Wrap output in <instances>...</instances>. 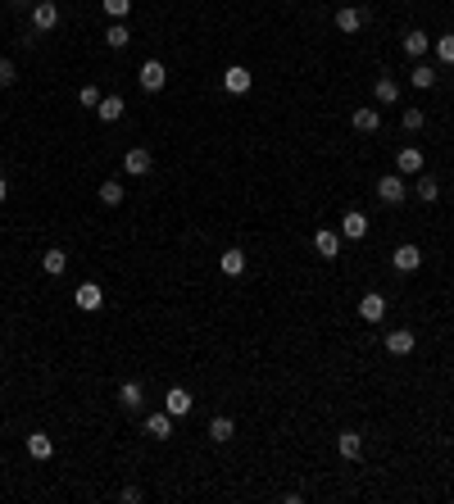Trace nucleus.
<instances>
[{
  "label": "nucleus",
  "mask_w": 454,
  "mask_h": 504,
  "mask_svg": "<svg viewBox=\"0 0 454 504\" xmlns=\"http://www.w3.org/2000/svg\"><path fill=\"white\" fill-rule=\"evenodd\" d=\"M41 268H46V277H64L69 255H64V250H46V255H41Z\"/></svg>",
  "instance_id": "obj_20"
},
{
  "label": "nucleus",
  "mask_w": 454,
  "mask_h": 504,
  "mask_svg": "<svg viewBox=\"0 0 454 504\" xmlns=\"http://www.w3.org/2000/svg\"><path fill=\"white\" fill-rule=\"evenodd\" d=\"M123 168H128L132 178H146V173L154 168V154L146 150V145H132V150L123 154Z\"/></svg>",
  "instance_id": "obj_4"
},
{
  "label": "nucleus",
  "mask_w": 454,
  "mask_h": 504,
  "mask_svg": "<svg viewBox=\"0 0 454 504\" xmlns=\"http://www.w3.org/2000/svg\"><path fill=\"white\" fill-rule=\"evenodd\" d=\"M400 123H404V132H418L422 123H427V114H422V110H404V114H400Z\"/></svg>",
  "instance_id": "obj_31"
},
{
  "label": "nucleus",
  "mask_w": 454,
  "mask_h": 504,
  "mask_svg": "<svg viewBox=\"0 0 454 504\" xmlns=\"http://www.w3.org/2000/svg\"><path fill=\"white\" fill-rule=\"evenodd\" d=\"M14 77H18V73H14V64H9V60H0V86H9Z\"/></svg>",
  "instance_id": "obj_35"
},
{
  "label": "nucleus",
  "mask_w": 454,
  "mask_h": 504,
  "mask_svg": "<svg viewBox=\"0 0 454 504\" xmlns=\"http://www.w3.org/2000/svg\"><path fill=\"white\" fill-rule=\"evenodd\" d=\"M141 400H146L141 382H123L119 386V404H123V409H141Z\"/></svg>",
  "instance_id": "obj_21"
},
{
  "label": "nucleus",
  "mask_w": 454,
  "mask_h": 504,
  "mask_svg": "<svg viewBox=\"0 0 454 504\" xmlns=\"http://www.w3.org/2000/svg\"><path fill=\"white\" fill-rule=\"evenodd\" d=\"M132 41V32L123 23H109V32H105V46H109V51H123V46Z\"/></svg>",
  "instance_id": "obj_28"
},
{
  "label": "nucleus",
  "mask_w": 454,
  "mask_h": 504,
  "mask_svg": "<svg viewBox=\"0 0 454 504\" xmlns=\"http://www.w3.org/2000/svg\"><path fill=\"white\" fill-rule=\"evenodd\" d=\"M250 86H255V77H250V69H241V64H232V69L223 73V91L227 95H246Z\"/></svg>",
  "instance_id": "obj_7"
},
{
  "label": "nucleus",
  "mask_w": 454,
  "mask_h": 504,
  "mask_svg": "<svg viewBox=\"0 0 454 504\" xmlns=\"http://www.w3.org/2000/svg\"><path fill=\"white\" fill-rule=\"evenodd\" d=\"M27 454H32V459H51V454H55V441H51L46 432H32V436H27Z\"/></svg>",
  "instance_id": "obj_19"
},
{
  "label": "nucleus",
  "mask_w": 454,
  "mask_h": 504,
  "mask_svg": "<svg viewBox=\"0 0 454 504\" xmlns=\"http://www.w3.org/2000/svg\"><path fill=\"white\" fill-rule=\"evenodd\" d=\"M404 196H409V182H404L400 173H386V178H378V200H382V205H400Z\"/></svg>",
  "instance_id": "obj_1"
},
{
  "label": "nucleus",
  "mask_w": 454,
  "mask_h": 504,
  "mask_svg": "<svg viewBox=\"0 0 454 504\" xmlns=\"http://www.w3.org/2000/svg\"><path fill=\"white\" fill-rule=\"evenodd\" d=\"M341 237H350V241L368 237V214H359V209H350V214L341 218Z\"/></svg>",
  "instance_id": "obj_13"
},
{
  "label": "nucleus",
  "mask_w": 454,
  "mask_h": 504,
  "mask_svg": "<svg viewBox=\"0 0 454 504\" xmlns=\"http://www.w3.org/2000/svg\"><path fill=\"white\" fill-rule=\"evenodd\" d=\"M5 196H9V178L0 173V205H5Z\"/></svg>",
  "instance_id": "obj_36"
},
{
  "label": "nucleus",
  "mask_w": 454,
  "mask_h": 504,
  "mask_svg": "<svg viewBox=\"0 0 454 504\" xmlns=\"http://www.w3.org/2000/svg\"><path fill=\"white\" fill-rule=\"evenodd\" d=\"M123 110H128V105H123V95H105V100L95 105L100 123H119V119H123Z\"/></svg>",
  "instance_id": "obj_17"
},
{
  "label": "nucleus",
  "mask_w": 454,
  "mask_h": 504,
  "mask_svg": "<svg viewBox=\"0 0 454 504\" xmlns=\"http://www.w3.org/2000/svg\"><path fill=\"white\" fill-rule=\"evenodd\" d=\"M373 95H378V105H395L400 100V82H395L391 73H382L378 82H373Z\"/></svg>",
  "instance_id": "obj_14"
},
{
  "label": "nucleus",
  "mask_w": 454,
  "mask_h": 504,
  "mask_svg": "<svg viewBox=\"0 0 454 504\" xmlns=\"http://www.w3.org/2000/svg\"><path fill=\"white\" fill-rule=\"evenodd\" d=\"M77 100H82V110H95V105H100L105 95L95 91V86H82V91H77Z\"/></svg>",
  "instance_id": "obj_33"
},
{
  "label": "nucleus",
  "mask_w": 454,
  "mask_h": 504,
  "mask_svg": "<svg viewBox=\"0 0 454 504\" xmlns=\"http://www.w3.org/2000/svg\"><path fill=\"white\" fill-rule=\"evenodd\" d=\"M232 436H236V423L232 418H223V413H218L214 423H209V441H218V445H227Z\"/></svg>",
  "instance_id": "obj_24"
},
{
  "label": "nucleus",
  "mask_w": 454,
  "mask_h": 504,
  "mask_svg": "<svg viewBox=\"0 0 454 504\" xmlns=\"http://www.w3.org/2000/svg\"><path fill=\"white\" fill-rule=\"evenodd\" d=\"M137 82H141V91H163V82H168V69H163V64L159 60H146V64H141V69H137Z\"/></svg>",
  "instance_id": "obj_2"
},
{
  "label": "nucleus",
  "mask_w": 454,
  "mask_h": 504,
  "mask_svg": "<svg viewBox=\"0 0 454 504\" xmlns=\"http://www.w3.org/2000/svg\"><path fill=\"white\" fill-rule=\"evenodd\" d=\"M32 27L36 32H55V27H60V5H55V0H36L32 5Z\"/></svg>",
  "instance_id": "obj_3"
},
{
  "label": "nucleus",
  "mask_w": 454,
  "mask_h": 504,
  "mask_svg": "<svg viewBox=\"0 0 454 504\" xmlns=\"http://www.w3.org/2000/svg\"><path fill=\"white\" fill-rule=\"evenodd\" d=\"M359 318H363V323H373V327L386 318V296H382V291H368V296L359 300Z\"/></svg>",
  "instance_id": "obj_6"
},
{
  "label": "nucleus",
  "mask_w": 454,
  "mask_h": 504,
  "mask_svg": "<svg viewBox=\"0 0 454 504\" xmlns=\"http://www.w3.org/2000/svg\"><path fill=\"white\" fill-rule=\"evenodd\" d=\"M218 268H223V277H241L246 273V255H241V250H227V255H218Z\"/></svg>",
  "instance_id": "obj_23"
},
{
  "label": "nucleus",
  "mask_w": 454,
  "mask_h": 504,
  "mask_svg": "<svg viewBox=\"0 0 454 504\" xmlns=\"http://www.w3.org/2000/svg\"><path fill=\"white\" fill-rule=\"evenodd\" d=\"M409 82L418 86V91H427V86H436V69H432V64H413Z\"/></svg>",
  "instance_id": "obj_27"
},
{
  "label": "nucleus",
  "mask_w": 454,
  "mask_h": 504,
  "mask_svg": "<svg viewBox=\"0 0 454 504\" xmlns=\"http://www.w3.org/2000/svg\"><path fill=\"white\" fill-rule=\"evenodd\" d=\"M191 404H196V400H191V391H187V386H173V391L163 395V409H168L173 418H187V413H191Z\"/></svg>",
  "instance_id": "obj_9"
},
{
  "label": "nucleus",
  "mask_w": 454,
  "mask_h": 504,
  "mask_svg": "<svg viewBox=\"0 0 454 504\" xmlns=\"http://www.w3.org/2000/svg\"><path fill=\"white\" fill-rule=\"evenodd\" d=\"M413 345H418V336H413L409 327H395V332L386 336V350H391L395 359H404V354H413Z\"/></svg>",
  "instance_id": "obj_8"
},
{
  "label": "nucleus",
  "mask_w": 454,
  "mask_h": 504,
  "mask_svg": "<svg viewBox=\"0 0 454 504\" xmlns=\"http://www.w3.org/2000/svg\"><path fill=\"white\" fill-rule=\"evenodd\" d=\"M336 27H341V32H359V27H363V14H359L354 5H341V9H336Z\"/></svg>",
  "instance_id": "obj_18"
},
{
  "label": "nucleus",
  "mask_w": 454,
  "mask_h": 504,
  "mask_svg": "<svg viewBox=\"0 0 454 504\" xmlns=\"http://www.w3.org/2000/svg\"><path fill=\"white\" fill-rule=\"evenodd\" d=\"M391 268H395V273H413V268H422V250L418 246H400L391 255Z\"/></svg>",
  "instance_id": "obj_10"
},
{
  "label": "nucleus",
  "mask_w": 454,
  "mask_h": 504,
  "mask_svg": "<svg viewBox=\"0 0 454 504\" xmlns=\"http://www.w3.org/2000/svg\"><path fill=\"white\" fill-rule=\"evenodd\" d=\"M395 168H400V178H418V173H422V150L404 145V150L395 154Z\"/></svg>",
  "instance_id": "obj_11"
},
{
  "label": "nucleus",
  "mask_w": 454,
  "mask_h": 504,
  "mask_svg": "<svg viewBox=\"0 0 454 504\" xmlns=\"http://www.w3.org/2000/svg\"><path fill=\"white\" fill-rule=\"evenodd\" d=\"M9 5H14V9H32L36 0H9Z\"/></svg>",
  "instance_id": "obj_37"
},
{
  "label": "nucleus",
  "mask_w": 454,
  "mask_h": 504,
  "mask_svg": "<svg viewBox=\"0 0 454 504\" xmlns=\"http://www.w3.org/2000/svg\"><path fill=\"white\" fill-rule=\"evenodd\" d=\"M73 305L82 309V314H91V309H100L105 305V291H100V282H82L73 291Z\"/></svg>",
  "instance_id": "obj_5"
},
{
  "label": "nucleus",
  "mask_w": 454,
  "mask_h": 504,
  "mask_svg": "<svg viewBox=\"0 0 454 504\" xmlns=\"http://www.w3.org/2000/svg\"><path fill=\"white\" fill-rule=\"evenodd\" d=\"M146 436H154V441H168L173 436V413L163 409V413H150L146 418Z\"/></svg>",
  "instance_id": "obj_15"
},
{
  "label": "nucleus",
  "mask_w": 454,
  "mask_h": 504,
  "mask_svg": "<svg viewBox=\"0 0 454 504\" xmlns=\"http://www.w3.org/2000/svg\"><path fill=\"white\" fill-rule=\"evenodd\" d=\"M123 196H128V191H123V182L114 178V182H100V205H123Z\"/></svg>",
  "instance_id": "obj_26"
},
{
  "label": "nucleus",
  "mask_w": 454,
  "mask_h": 504,
  "mask_svg": "<svg viewBox=\"0 0 454 504\" xmlns=\"http://www.w3.org/2000/svg\"><path fill=\"white\" fill-rule=\"evenodd\" d=\"M404 55H409V60H422V55H427V32H404Z\"/></svg>",
  "instance_id": "obj_25"
},
{
  "label": "nucleus",
  "mask_w": 454,
  "mask_h": 504,
  "mask_svg": "<svg viewBox=\"0 0 454 504\" xmlns=\"http://www.w3.org/2000/svg\"><path fill=\"white\" fill-rule=\"evenodd\" d=\"M314 250H318V255H323V259H336V255H341V237H336L332 227L314 232Z\"/></svg>",
  "instance_id": "obj_12"
},
{
  "label": "nucleus",
  "mask_w": 454,
  "mask_h": 504,
  "mask_svg": "<svg viewBox=\"0 0 454 504\" xmlns=\"http://www.w3.org/2000/svg\"><path fill=\"white\" fill-rule=\"evenodd\" d=\"M436 55H441V64H454V32H446L436 41Z\"/></svg>",
  "instance_id": "obj_32"
},
{
  "label": "nucleus",
  "mask_w": 454,
  "mask_h": 504,
  "mask_svg": "<svg viewBox=\"0 0 454 504\" xmlns=\"http://www.w3.org/2000/svg\"><path fill=\"white\" fill-rule=\"evenodd\" d=\"M119 500H123V504H141V486H123Z\"/></svg>",
  "instance_id": "obj_34"
},
{
  "label": "nucleus",
  "mask_w": 454,
  "mask_h": 504,
  "mask_svg": "<svg viewBox=\"0 0 454 504\" xmlns=\"http://www.w3.org/2000/svg\"><path fill=\"white\" fill-rule=\"evenodd\" d=\"M350 123H354V132H378L382 128V114L378 110H354Z\"/></svg>",
  "instance_id": "obj_22"
},
{
  "label": "nucleus",
  "mask_w": 454,
  "mask_h": 504,
  "mask_svg": "<svg viewBox=\"0 0 454 504\" xmlns=\"http://www.w3.org/2000/svg\"><path fill=\"white\" fill-rule=\"evenodd\" d=\"M418 200H427V205H432V200H441V182L422 173V178H418Z\"/></svg>",
  "instance_id": "obj_29"
},
{
  "label": "nucleus",
  "mask_w": 454,
  "mask_h": 504,
  "mask_svg": "<svg viewBox=\"0 0 454 504\" xmlns=\"http://www.w3.org/2000/svg\"><path fill=\"white\" fill-rule=\"evenodd\" d=\"M100 5H105V14H109L114 23H123V18L132 14V0H100Z\"/></svg>",
  "instance_id": "obj_30"
},
{
  "label": "nucleus",
  "mask_w": 454,
  "mask_h": 504,
  "mask_svg": "<svg viewBox=\"0 0 454 504\" xmlns=\"http://www.w3.org/2000/svg\"><path fill=\"white\" fill-rule=\"evenodd\" d=\"M336 454H341V459H359L363 454V436L359 432H341L336 436Z\"/></svg>",
  "instance_id": "obj_16"
}]
</instances>
